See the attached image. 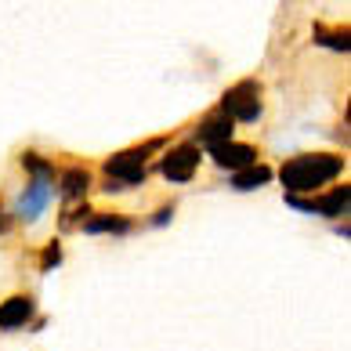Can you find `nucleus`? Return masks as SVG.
Masks as SVG:
<instances>
[{"label": "nucleus", "instance_id": "nucleus-1", "mask_svg": "<svg viewBox=\"0 0 351 351\" xmlns=\"http://www.w3.org/2000/svg\"><path fill=\"white\" fill-rule=\"evenodd\" d=\"M348 156L341 152H297L279 167V181L286 189V196H308V192H326L344 174Z\"/></svg>", "mask_w": 351, "mask_h": 351}, {"label": "nucleus", "instance_id": "nucleus-2", "mask_svg": "<svg viewBox=\"0 0 351 351\" xmlns=\"http://www.w3.org/2000/svg\"><path fill=\"white\" fill-rule=\"evenodd\" d=\"M167 138H149L141 141V145H131L123 152H112L106 163H101V174H106V181H112V185L120 189H131V185H145L149 178V156L152 152H163Z\"/></svg>", "mask_w": 351, "mask_h": 351}, {"label": "nucleus", "instance_id": "nucleus-3", "mask_svg": "<svg viewBox=\"0 0 351 351\" xmlns=\"http://www.w3.org/2000/svg\"><path fill=\"white\" fill-rule=\"evenodd\" d=\"M265 87L261 80H254V76H246V80L232 84L225 95L217 101V112H225L232 123H257L265 112Z\"/></svg>", "mask_w": 351, "mask_h": 351}, {"label": "nucleus", "instance_id": "nucleus-4", "mask_svg": "<svg viewBox=\"0 0 351 351\" xmlns=\"http://www.w3.org/2000/svg\"><path fill=\"white\" fill-rule=\"evenodd\" d=\"M199 163H203V149L185 141V145H174L160 156V174L171 181V185H185V181L196 178Z\"/></svg>", "mask_w": 351, "mask_h": 351}, {"label": "nucleus", "instance_id": "nucleus-5", "mask_svg": "<svg viewBox=\"0 0 351 351\" xmlns=\"http://www.w3.org/2000/svg\"><path fill=\"white\" fill-rule=\"evenodd\" d=\"M286 203L297 206L304 214H322V217H348V206H351V185H330L326 192L319 196H286Z\"/></svg>", "mask_w": 351, "mask_h": 351}, {"label": "nucleus", "instance_id": "nucleus-6", "mask_svg": "<svg viewBox=\"0 0 351 351\" xmlns=\"http://www.w3.org/2000/svg\"><path fill=\"white\" fill-rule=\"evenodd\" d=\"M51 199H55V181H25V189L15 199V217L22 225H33V221L47 210Z\"/></svg>", "mask_w": 351, "mask_h": 351}, {"label": "nucleus", "instance_id": "nucleus-7", "mask_svg": "<svg viewBox=\"0 0 351 351\" xmlns=\"http://www.w3.org/2000/svg\"><path fill=\"white\" fill-rule=\"evenodd\" d=\"M33 319H36V297L33 293H11L0 301V330L4 333L33 326Z\"/></svg>", "mask_w": 351, "mask_h": 351}, {"label": "nucleus", "instance_id": "nucleus-8", "mask_svg": "<svg viewBox=\"0 0 351 351\" xmlns=\"http://www.w3.org/2000/svg\"><path fill=\"white\" fill-rule=\"evenodd\" d=\"M225 141H236V123L228 120L225 112H206L203 120L196 123V141L192 145H199V149H217V145H225Z\"/></svg>", "mask_w": 351, "mask_h": 351}, {"label": "nucleus", "instance_id": "nucleus-9", "mask_svg": "<svg viewBox=\"0 0 351 351\" xmlns=\"http://www.w3.org/2000/svg\"><path fill=\"white\" fill-rule=\"evenodd\" d=\"M257 156H261V149L250 145V141H225V145L210 149L214 167H221V171H228V174H239L246 167H254Z\"/></svg>", "mask_w": 351, "mask_h": 351}, {"label": "nucleus", "instance_id": "nucleus-10", "mask_svg": "<svg viewBox=\"0 0 351 351\" xmlns=\"http://www.w3.org/2000/svg\"><path fill=\"white\" fill-rule=\"evenodd\" d=\"M134 228V217L120 210H90V217L80 225V232H87V236H131Z\"/></svg>", "mask_w": 351, "mask_h": 351}, {"label": "nucleus", "instance_id": "nucleus-11", "mask_svg": "<svg viewBox=\"0 0 351 351\" xmlns=\"http://www.w3.org/2000/svg\"><path fill=\"white\" fill-rule=\"evenodd\" d=\"M90 185H95V174H90L84 163H73V167H66V171H58V178H55V192L66 203H84Z\"/></svg>", "mask_w": 351, "mask_h": 351}, {"label": "nucleus", "instance_id": "nucleus-12", "mask_svg": "<svg viewBox=\"0 0 351 351\" xmlns=\"http://www.w3.org/2000/svg\"><path fill=\"white\" fill-rule=\"evenodd\" d=\"M19 163H22V171L29 174V181H55V178H58V167H55V160H47L44 152L25 149V152L19 156Z\"/></svg>", "mask_w": 351, "mask_h": 351}, {"label": "nucleus", "instance_id": "nucleus-13", "mask_svg": "<svg viewBox=\"0 0 351 351\" xmlns=\"http://www.w3.org/2000/svg\"><path fill=\"white\" fill-rule=\"evenodd\" d=\"M271 178H276V171H271L268 163H254V167H246V171L232 174V189L236 192H254V189H265Z\"/></svg>", "mask_w": 351, "mask_h": 351}, {"label": "nucleus", "instance_id": "nucleus-14", "mask_svg": "<svg viewBox=\"0 0 351 351\" xmlns=\"http://www.w3.org/2000/svg\"><path fill=\"white\" fill-rule=\"evenodd\" d=\"M311 36H315V44L322 47H333V51H348V25H330L326 22H315V29H311Z\"/></svg>", "mask_w": 351, "mask_h": 351}, {"label": "nucleus", "instance_id": "nucleus-15", "mask_svg": "<svg viewBox=\"0 0 351 351\" xmlns=\"http://www.w3.org/2000/svg\"><path fill=\"white\" fill-rule=\"evenodd\" d=\"M87 217H90V206L87 203H69L66 210L58 214V228L62 232H73V228H80Z\"/></svg>", "mask_w": 351, "mask_h": 351}, {"label": "nucleus", "instance_id": "nucleus-16", "mask_svg": "<svg viewBox=\"0 0 351 351\" xmlns=\"http://www.w3.org/2000/svg\"><path fill=\"white\" fill-rule=\"evenodd\" d=\"M58 265H62V243L51 239L44 250H40V271H51V268H58Z\"/></svg>", "mask_w": 351, "mask_h": 351}, {"label": "nucleus", "instance_id": "nucleus-17", "mask_svg": "<svg viewBox=\"0 0 351 351\" xmlns=\"http://www.w3.org/2000/svg\"><path fill=\"white\" fill-rule=\"evenodd\" d=\"M171 217H174V203H163V206H156V214L149 217V225H167Z\"/></svg>", "mask_w": 351, "mask_h": 351}, {"label": "nucleus", "instance_id": "nucleus-18", "mask_svg": "<svg viewBox=\"0 0 351 351\" xmlns=\"http://www.w3.org/2000/svg\"><path fill=\"white\" fill-rule=\"evenodd\" d=\"M0 228H4V203H0Z\"/></svg>", "mask_w": 351, "mask_h": 351}]
</instances>
